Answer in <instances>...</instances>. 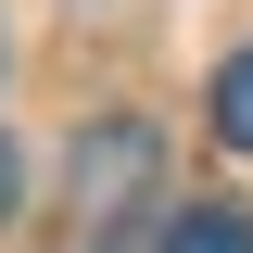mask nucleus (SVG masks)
Listing matches in <instances>:
<instances>
[{"instance_id":"20e7f679","label":"nucleus","mask_w":253,"mask_h":253,"mask_svg":"<svg viewBox=\"0 0 253 253\" xmlns=\"http://www.w3.org/2000/svg\"><path fill=\"white\" fill-rule=\"evenodd\" d=\"M0 203H13V139H0Z\"/></svg>"},{"instance_id":"7ed1b4c3","label":"nucleus","mask_w":253,"mask_h":253,"mask_svg":"<svg viewBox=\"0 0 253 253\" xmlns=\"http://www.w3.org/2000/svg\"><path fill=\"white\" fill-rule=\"evenodd\" d=\"M215 139H228V152H253V51L215 63Z\"/></svg>"},{"instance_id":"f03ea898","label":"nucleus","mask_w":253,"mask_h":253,"mask_svg":"<svg viewBox=\"0 0 253 253\" xmlns=\"http://www.w3.org/2000/svg\"><path fill=\"white\" fill-rule=\"evenodd\" d=\"M165 253H253V215L241 203H190V215L165 228Z\"/></svg>"},{"instance_id":"f257e3e1","label":"nucleus","mask_w":253,"mask_h":253,"mask_svg":"<svg viewBox=\"0 0 253 253\" xmlns=\"http://www.w3.org/2000/svg\"><path fill=\"white\" fill-rule=\"evenodd\" d=\"M152 126L139 114H101V126H76V152H63V190H76V228H114L139 190H152Z\"/></svg>"},{"instance_id":"39448f33","label":"nucleus","mask_w":253,"mask_h":253,"mask_svg":"<svg viewBox=\"0 0 253 253\" xmlns=\"http://www.w3.org/2000/svg\"><path fill=\"white\" fill-rule=\"evenodd\" d=\"M76 253H114V241H101V228H89V241H76Z\"/></svg>"}]
</instances>
